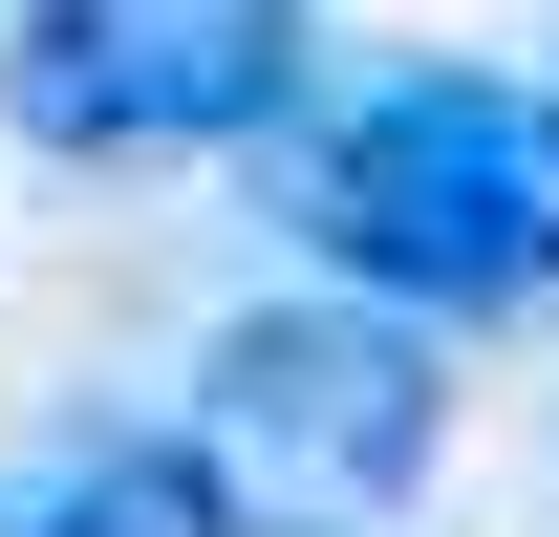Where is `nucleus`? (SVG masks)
<instances>
[{
	"mask_svg": "<svg viewBox=\"0 0 559 537\" xmlns=\"http://www.w3.org/2000/svg\"><path fill=\"white\" fill-rule=\"evenodd\" d=\"M280 259L388 323H559V108L516 65H366L259 130Z\"/></svg>",
	"mask_w": 559,
	"mask_h": 537,
	"instance_id": "obj_1",
	"label": "nucleus"
},
{
	"mask_svg": "<svg viewBox=\"0 0 559 537\" xmlns=\"http://www.w3.org/2000/svg\"><path fill=\"white\" fill-rule=\"evenodd\" d=\"M538 108H559V86H538Z\"/></svg>",
	"mask_w": 559,
	"mask_h": 537,
	"instance_id": "obj_5",
	"label": "nucleus"
},
{
	"mask_svg": "<svg viewBox=\"0 0 559 537\" xmlns=\"http://www.w3.org/2000/svg\"><path fill=\"white\" fill-rule=\"evenodd\" d=\"M323 86V0H0V130L44 172H194Z\"/></svg>",
	"mask_w": 559,
	"mask_h": 537,
	"instance_id": "obj_3",
	"label": "nucleus"
},
{
	"mask_svg": "<svg viewBox=\"0 0 559 537\" xmlns=\"http://www.w3.org/2000/svg\"><path fill=\"white\" fill-rule=\"evenodd\" d=\"M0 537H237V516L194 494V452H173V430H86V452L44 473Z\"/></svg>",
	"mask_w": 559,
	"mask_h": 537,
	"instance_id": "obj_4",
	"label": "nucleus"
},
{
	"mask_svg": "<svg viewBox=\"0 0 559 537\" xmlns=\"http://www.w3.org/2000/svg\"><path fill=\"white\" fill-rule=\"evenodd\" d=\"M151 430L194 452V494L237 537H388L452 473V344L388 323V301H345V279H259Z\"/></svg>",
	"mask_w": 559,
	"mask_h": 537,
	"instance_id": "obj_2",
	"label": "nucleus"
}]
</instances>
